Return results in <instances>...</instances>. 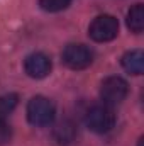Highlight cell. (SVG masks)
Here are the masks:
<instances>
[{
  "label": "cell",
  "mask_w": 144,
  "mask_h": 146,
  "mask_svg": "<svg viewBox=\"0 0 144 146\" xmlns=\"http://www.w3.org/2000/svg\"><path fill=\"white\" fill-rule=\"evenodd\" d=\"M54 115H56V109H54V104L42 97V95H37L32 97L27 104V119L31 124L39 126V127H44V126H49L53 121H54Z\"/></svg>",
  "instance_id": "6da1fadb"
},
{
  "label": "cell",
  "mask_w": 144,
  "mask_h": 146,
  "mask_svg": "<svg viewBox=\"0 0 144 146\" xmlns=\"http://www.w3.org/2000/svg\"><path fill=\"white\" fill-rule=\"evenodd\" d=\"M87 126L93 131V133H108L114 124H115V114L107 104H98L90 107L87 115H85Z\"/></svg>",
  "instance_id": "7a4b0ae2"
},
{
  "label": "cell",
  "mask_w": 144,
  "mask_h": 146,
  "mask_svg": "<svg viewBox=\"0 0 144 146\" xmlns=\"http://www.w3.org/2000/svg\"><path fill=\"white\" fill-rule=\"evenodd\" d=\"M88 34L97 42H107L112 41L119 34V21L114 15H98L93 19V22L88 27Z\"/></svg>",
  "instance_id": "3957f363"
},
{
  "label": "cell",
  "mask_w": 144,
  "mask_h": 146,
  "mask_svg": "<svg viewBox=\"0 0 144 146\" xmlns=\"http://www.w3.org/2000/svg\"><path fill=\"white\" fill-rule=\"evenodd\" d=\"M127 92H129L127 82L120 76H108L102 82V87H100V97L107 106L120 104L127 97Z\"/></svg>",
  "instance_id": "277c9868"
},
{
  "label": "cell",
  "mask_w": 144,
  "mask_h": 146,
  "mask_svg": "<svg viewBox=\"0 0 144 146\" xmlns=\"http://www.w3.org/2000/svg\"><path fill=\"white\" fill-rule=\"evenodd\" d=\"M63 61L71 70H85L93 61V53L83 44H68L63 51Z\"/></svg>",
  "instance_id": "5b68a950"
},
{
  "label": "cell",
  "mask_w": 144,
  "mask_h": 146,
  "mask_svg": "<svg viewBox=\"0 0 144 146\" xmlns=\"http://www.w3.org/2000/svg\"><path fill=\"white\" fill-rule=\"evenodd\" d=\"M24 70L31 78H44L51 72V60L44 53H32L26 58Z\"/></svg>",
  "instance_id": "8992f818"
},
{
  "label": "cell",
  "mask_w": 144,
  "mask_h": 146,
  "mask_svg": "<svg viewBox=\"0 0 144 146\" xmlns=\"http://www.w3.org/2000/svg\"><path fill=\"white\" fill-rule=\"evenodd\" d=\"M53 138H54V141H56L58 145L68 146L70 143H73L75 138H76V126L73 124L71 121H68V119L61 121V122L54 127Z\"/></svg>",
  "instance_id": "52a82bcc"
},
{
  "label": "cell",
  "mask_w": 144,
  "mask_h": 146,
  "mask_svg": "<svg viewBox=\"0 0 144 146\" xmlns=\"http://www.w3.org/2000/svg\"><path fill=\"white\" fill-rule=\"evenodd\" d=\"M122 66L126 72L132 73V75H141L144 70V53L141 49L127 51L122 56Z\"/></svg>",
  "instance_id": "ba28073f"
},
{
  "label": "cell",
  "mask_w": 144,
  "mask_h": 146,
  "mask_svg": "<svg viewBox=\"0 0 144 146\" xmlns=\"http://www.w3.org/2000/svg\"><path fill=\"white\" fill-rule=\"evenodd\" d=\"M127 27L132 33H143L144 29V5L136 3L129 12H127Z\"/></svg>",
  "instance_id": "9c48e42d"
},
{
  "label": "cell",
  "mask_w": 144,
  "mask_h": 146,
  "mask_svg": "<svg viewBox=\"0 0 144 146\" xmlns=\"http://www.w3.org/2000/svg\"><path fill=\"white\" fill-rule=\"evenodd\" d=\"M17 102H19V97H17L15 94L2 95V97H0V117H2V119H5L12 110L15 109Z\"/></svg>",
  "instance_id": "30bf717a"
},
{
  "label": "cell",
  "mask_w": 144,
  "mask_h": 146,
  "mask_svg": "<svg viewBox=\"0 0 144 146\" xmlns=\"http://www.w3.org/2000/svg\"><path fill=\"white\" fill-rule=\"evenodd\" d=\"M70 3H71V0H39V5L46 12H59V10H65Z\"/></svg>",
  "instance_id": "8fae6325"
},
{
  "label": "cell",
  "mask_w": 144,
  "mask_h": 146,
  "mask_svg": "<svg viewBox=\"0 0 144 146\" xmlns=\"http://www.w3.org/2000/svg\"><path fill=\"white\" fill-rule=\"evenodd\" d=\"M10 136H12L10 126L5 122V119H2V117H0V146L5 145V143H9Z\"/></svg>",
  "instance_id": "7c38bea8"
},
{
  "label": "cell",
  "mask_w": 144,
  "mask_h": 146,
  "mask_svg": "<svg viewBox=\"0 0 144 146\" xmlns=\"http://www.w3.org/2000/svg\"><path fill=\"white\" fill-rule=\"evenodd\" d=\"M143 141H144V139L141 138V139H139V146H143Z\"/></svg>",
  "instance_id": "4fadbf2b"
}]
</instances>
